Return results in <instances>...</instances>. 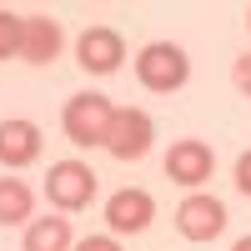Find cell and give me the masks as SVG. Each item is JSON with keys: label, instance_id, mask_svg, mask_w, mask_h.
<instances>
[{"label": "cell", "instance_id": "cell-1", "mask_svg": "<svg viewBox=\"0 0 251 251\" xmlns=\"http://www.w3.org/2000/svg\"><path fill=\"white\" fill-rule=\"evenodd\" d=\"M186 75H191V60H186V50L176 46V40H151V46L136 55V80L146 91L171 96V91L186 86Z\"/></svg>", "mask_w": 251, "mask_h": 251}, {"label": "cell", "instance_id": "cell-2", "mask_svg": "<svg viewBox=\"0 0 251 251\" xmlns=\"http://www.w3.org/2000/svg\"><path fill=\"white\" fill-rule=\"evenodd\" d=\"M111 121H116V106H111L106 96H96V91L71 96L66 100V116H60V126H66V136L75 146H106Z\"/></svg>", "mask_w": 251, "mask_h": 251}, {"label": "cell", "instance_id": "cell-3", "mask_svg": "<svg viewBox=\"0 0 251 251\" xmlns=\"http://www.w3.org/2000/svg\"><path fill=\"white\" fill-rule=\"evenodd\" d=\"M46 196L60 211H86L91 196H96V171L86 161H55L50 176H46Z\"/></svg>", "mask_w": 251, "mask_h": 251}, {"label": "cell", "instance_id": "cell-4", "mask_svg": "<svg viewBox=\"0 0 251 251\" xmlns=\"http://www.w3.org/2000/svg\"><path fill=\"white\" fill-rule=\"evenodd\" d=\"M151 136H156V121L146 116V111H136V106H126V111H116V121H111L106 151H111L116 161H141L146 151H151Z\"/></svg>", "mask_w": 251, "mask_h": 251}, {"label": "cell", "instance_id": "cell-5", "mask_svg": "<svg viewBox=\"0 0 251 251\" xmlns=\"http://www.w3.org/2000/svg\"><path fill=\"white\" fill-rule=\"evenodd\" d=\"M176 226H181L186 241H211V236L226 231V206L216 196H206V191H191L176 206Z\"/></svg>", "mask_w": 251, "mask_h": 251}, {"label": "cell", "instance_id": "cell-6", "mask_svg": "<svg viewBox=\"0 0 251 251\" xmlns=\"http://www.w3.org/2000/svg\"><path fill=\"white\" fill-rule=\"evenodd\" d=\"M75 60H80V71H91V75H111V71H121V60H126V40H121V30H111V25H91L86 35L75 40Z\"/></svg>", "mask_w": 251, "mask_h": 251}, {"label": "cell", "instance_id": "cell-7", "mask_svg": "<svg viewBox=\"0 0 251 251\" xmlns=\"http://www.w3.org/2000/svg\"><path fill=\"white\" fill-rule=\"evenodd\" d=\"M151 216H156V201H151V191H141V186H126V191H116V196L106 201V226H111L116 236L146 231Z\"/></svg>", "mask_w": 251, "mask_h": 251}, {"label": "cell", "instance_id": "cell-8", "mask_svg": "<svg viewBox=\"0 0 251 251\" xmlns=\"http://www.w3.org/2000/svg\"><path fill=\"white\" fill-rule=\"evenodd\" d=\"M211 171H216V156H211V146H206V141H176L171 151H166V176L181 181V186L211 181Z\"/></svg>", "mask_w": 251, "mask_h": 251}, {"label": "cell", "instance_id": "cell-9", "mask_svg": "<svg viewBox=\"0 0 251 251\" xmlns=\"http://www.w3.org/2000/svg\"><path fill=\"white\" fill-rule=\"evenodd\" d=\"M40 156V126L35 121H0V166L20 171Z\"/></svg>", "mask_w": 251, "mask_h": 251}, {"label": "cell", "instance_id": "cell-10", "mask_svg": "<svg viewBox=\"0 0 251 251\" xmlns=\"http://www.w3.org/2000/svg\"><path fill=\"white\" fill-rule=\"evenodd\" d=\"M55 55H60V25L50 15H25V46H20V60L50 66Z\"/></svg>", "mask_w": 251, "mask_h": 251}, {"label": "cell", "instance_id": "cell-11", "mask_svg": "<svg viewBox=\"0 0 251 251\" xmlns=\"http://www.w3.org/2000/svg\"><path fill=\"white\" fill-rule=\"evenodd\" d=\"M25 251H75L71 246V221L66 216H40L25 226Z\"/></svg>", "mask_w": 251, "mask_h": 251}, {"label": "cell", "instance_id": "cell-12", "mask_svg": "<svg viewBox=\"0 0 251 251\" xmlns=\"http://www.w3.org/2000/svg\"><path fill=\"white\" fill-rule=\"evenodd\" d=\"M30 206H35V196H30L25 181L20 176H0V226H20L30 216Z\"/></svg>", "mask_w": 251, "mask_h": 251}, {"label": "cell", "instance_id": "cell-13", "mask_svg": "<svg viewBox=\"0 0 251 251\" xmlns=\"http://www.w3.org/2000/svg\"><path fill=\"white\" fill-rule=\"evenodd\" d=\"M20 46H25V15H15L10 5H0V60L20 55Z\"/></svg>", "mask_w": 251, "mask_h": 251}, {"label": "cell", "instance_id": "cell-14", "mask_svg": "<svg viewBox=\"0 0 251 251\" xmlns=\"http://www.w3.org/2000/svg\"><path fill=\"white\" fill-rule=\"evenodd\" d=\"M231 80H236V91H241V96H251V50H246V55H236Z\"/></svg>", "mask_w": 251, "mask_h": 251}, {"label": "cell", "instance_id": "cell-15", "mask_svg": "<svg viewBox=\"0 0 251 251\" xmlns=\"http://www.w3.org/2000/svg\"><path fill=\"white\" fill-rule=\"evenodd\" d=\"M75 251H121L116 236H86V241H75Z\"/></svg>", "mask_w": 251, "mask_h": 251}, {"label": "cell", "instance_id": "cell-16", "mask_svg": "<svg viewBox=\"0 0 251 251\" xmlns=\"http://www.w3.org/2000/svg\"><path fill=\"white\" fill-rule=\"evenodd\" d=\"M236 186H241V196H251V151L236 161Z\"/></svg>", "mask_w": 251, "mask_h": 251}, {"label": "cell", "instance_id": "cell-17", "mask_svg": "<svg viewBox=\"0 0 251 251\" xmlns=\"http://www.w3.org/2000/svg\"><path fill=\"white\" fill-rule=\"evenodd\" d=\"M231 251H251V236H241V241H236V246H231Z\"/></svg>", "mask_w": 251, "mask_h": 251}, {"label": "cell", "instance_id": "cell-18", "mask_svg": "<svg viewBox=\"0 0 251 251\" xmlns=\"http://www.w3.org/2000/svg\"><path fill=\"white\" fill-rule=\"evenodd\" d=\"M246 20H251V10H246Z\"/></svg>", "mask_w": 251, "mask_h": 251}]
</instances>
